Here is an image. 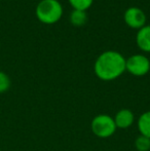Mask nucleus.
Here are the masks:
<instances>
[{
    "label": "nucleus",
    "mask_w": 150,
    "mask_h": 151,
    "mask_svg": "<svg viewBox=\"0 0 150 151\" xmlns=\"http://www.w3.org/2000/svg\"><path fill=\"white\" fill-rule=\"evenodd\" d=\"M138 129L140 135L148 137L150 139V110L142 113L137 121Z\"/></svg>",
    "instance_id": "8"
},
{
    "label": "nucleus",
    "mask_w": 150,
    "mask_h": 151,
    "mask_svg": "<svg viewBox=\"0 0 150 151\" xmlns=\"http://www.w3.org/2000/svg\"><path fill=\"white\" fill-rule=\"evenodd\" d=\"M114 122H115L116 129H126L131 127L135 122V114L131 109L122 108L119 111L116 112L113 116Z\"/></svg>",
    "instance_id": "6"
},
{
    "label": "nucleus",
    "mask_w": 150,
    "mask_h": 151,
    "mask_svg": "<svg viewBox=\"0 0 150 151\" xmlns=\"http://www.w3.org/2000/svg\"><path fill=\"white\" fill-rule=\"evenodd\" d=\"M90 129L96 137L107 139L112 137L117 129L112 116L108 114H99L93 118L90 122Z\"/></svg>",
    "instance_id": "3"
},
{
    "label": "nucleus",
    "mask_w": 150,
    "mask_h": 151,
    "mask_svg": "<svg viewBox=\"0 0 150 151\" xmlns=\"http://www.w3.org/2000/svg\"><path fill=\"white\" fill-rule=\"evenodd\" d=\"M126 71L137 77L146 75L150 71V61L143 55H134L126 59Z\"/></svg>",
    "instance_id": "4"
},
{
    "label": "nucleus",
    "mask_w": 150,
    "mask_h": 151,
    "mask_svg": "<svg viewBox=\"0 0 150 151\" xmlns=\"http://www.w3.org/2000/svg\"><path fill=\"white\" fill-rule=\"evenodd\" d=\"M126 59L120 52L115 50H107L97 58L94 65L95 74L104 81H111L126 71Z\"/></svg>",
    "instance_id": "1"
},
{
    "label": "nucleus",
    "mask_w": 150,
    "mask_h": 151,
    "mask_svg": "<svg viewBox=\"0 0 150 151\" xmlns=\"http://www.w3.org/2000/svg\"><path fill=\"white\" fill-rule=\"evenodd\" d=\"M62 16L63 6L59 0H41L36 6V17L43 24H55Z\"/></svg>",
    "instance_id": "2"
},
{
    "label": "nucleus",
    "mask_w": 150,
    "mask_h": 151,
    "mask_svg": "<svg viewBox=\"0 0 150 151\" xmlns=\"http://www.w3.org/2000/svg\"><path fill=\"white\" fill-rule=\"evenodd\" d=\"M136 41L141 50L145 52H150V25H145L139 29L137 33Z\"/></svg>",
    "instance_id": "7"
},
{
    "label": "nucleus",
    "mask_w": 150,
    "mask_h": 151,
    "mask_svg": "<svg viewBox=\"0 0 150 151\" xmlns=\"http://www.w3.org/2000/svg\"><path fill=\"white\" fill-rule=\"evenodd\" d=\"M70 4L73 6L74 9L77 10H84L85 12L86 9L92 6L94 0H69Z\"/></svg>",
    "instance_id": "11"
},
{
    "label": "nucleus",
    "mask_w": 150,
    "mask_h": 151,
    "mask_svg": "<svg viewBox=\"0 0 150 151\" xmlns=\"http://www.w3.org/2000/svg\"><path fill=\"white\" fill-rule=\"evenodd\" d=\"M123 20L128 26L134 29H141L145 26L146 23V14L141 8L132 6L124 12Z\"/></svg>",
    "instance_id": "5"
},
{
    "label": "nucleus",
    "mask_w": 150,
    "mask_h": 151,
    "mask_svg": "<svg viewBox=\"0 0 150 151\" xmlns=\"http://www.w3.org/2000/svg\"><path fill=\"white\" fill-rule=\"evenodd\" d=\"M11 81H10L9 76L4 72L0 71V93H3L10 88Z\"/></svg>",
    "instance_id": "12"
},
{
    "label": "nucleus",
    "mask_w": 150,
    "mask_h": 151,
    "mask_svg": "<svg viewBox=\"0 0 150 151\" xmlns=\"http://www.w3.org/2000/svg\"><path fill=\"white\" fill-rule=\"evenodd\" d=\"M70 21L72 23V25H74L76 27L83 26L88 22V14H86V12L84 10L74 9L71 12Z\"/></svg>",
    "instance_id": "9"
},
{
    "label": "nucleus",
    "mask_w": 150,
    "mask_h": 151,
    "mask_svg": "<svg viewBox=\"0 0 150 151\" xmlns=\"http://www.w3.org/2000/svg\"><path fill=\"white\" fill-rule=\"evenodd\" d=\"M135 147L138 151H150V139L143 135H139L135 140Z\"/></svg>",
    "instance_id": "10"
}]
</instances>
